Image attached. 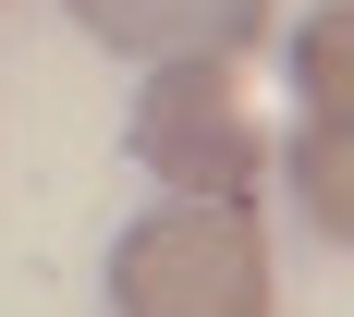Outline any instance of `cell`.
Masks as SVG:
<instances>
[{"mask_svg": "<svg viewBox=\"0 0 354 317\" xmlns=\"http://www.w3.org/2000/svg\"><path fill=\"white\" fill-rule=\"evenodd\" d=\"M73 25L122 61H245L269 0H73Z\"/></svg>", "mask_w": 354, "mask_h": 317, "instance_id": "obj_3", "label": "cell"}, {"mask_svg": "<svg viewBox=\"0 0 354 317\" xmlns=\"http://www.w3.org/2000/svg\"><path fill=\"white\" fill-rule=\"evenodd\" d=\"M293 98L306 122H354V12H318L293 37Z\"/></svg>", "mask_w": 354, "mask_h": 317, "instance_id": "obj_4", "label": "cell"}, {"mask_svg": "<svg viewBox=\"0 0 354 317\" xmlns=\"http://www.w3.org/2000/svg\"><path fill=\"white\" fill-rule=\"evenodd\" d=\"M110 317H269V232L257 208L171 195L110 244Z\"/></svg>", "mask_w": 354, "mask_h": 317, "instance_id": "obj_1", "label": "cell"}, {"mask_svg": "<svg viewBox=\"0 0 354 317\" xmlns=\"http://www.w3.org/2000/svg\"><path fill=\"white\" fill-rule=\"evenodd\" d=\"M135 159L171 195H220V208H245L257 159H269V135H257V98L232 61H159L135 98Z\"/></svg>", "mask_w": 354, "mask_h": 317, "instance_id": "obj_2", "label": "cell"}]
</instances>
